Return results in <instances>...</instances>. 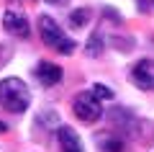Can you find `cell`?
Here are the masks:
<instances>
[{
	"instance_id": "6da1fadb",
	"label": "cell",
	"mask_w": 154,
	"mask_h": 152,
	"mask_svg": "<svg viewBox=\"0 0 154 152\" xmlns=\"http://www.w3.org/2000/svg\"><path fill=\"white\" fill-rule=\"evenodd\" d=\"M0 106L11 114H23L31 106V93L21 77H5L0 82Z\"/></svg>"
},
{
	"instance_id": "7a4b0ae2",
	"label": "cell",
	"mask_w": 154,
	"mask_h": 152,
	"mask_svg": "<svg viewBox=\"0 0 154 152\" xmlns=\"http://www.w3.org/2000/svg\"><path fill=\"white\" fill-rule=\"evenodd\" d=\"M38 36L49 49H57L59 54H72L77 44L59 28V23L51 16H38Z\"/></svg>"
},
{
	"instance_id": "3957f363",
	"label": "cell",
	"mask_w": 154,
	"mask_h": 152,
	"mask_svg": "<svg viewBox=\"0 0 154 152\" xmlns=\"http://www.w3.org/2000/svg\"><path fill=\"white\" fill-rule=\"evenodd\" d=\"M72 111H75V116L80 121L95 124L98 119H103V101L95 98L90 90H82V93H77L75 101H72Z\"/></svg>"
},
{
	"instance_id": "277c9868",
	"label": "cell",
	"mask_w": 154,
	"mask_h": 152,
	"mask_svg": "<svg viewBox=\"0 0 154 152\" xmlns=\"http://www.w3.org/2000/svg\"><path fill=\"white\" fill-rule=\"evenodd\" d=\"M131 80L139 90H154V60H139L131 67Z\"/></svg>"
},
{
	"instance_id": "5b68a950",
	"label": "cell",
	"mask_w": 154,
	"mask_h": 152,
	"mask_svg": "<svg viewBox=\"0 0 154 152\" xmlns=\"http://www.w3.org/2000/svg\"><path fill=\"white\" fill-rule=\"evenodd\" d=\"M3 28H5L8 34H13V36H18V39H26L28 34H31L28 18L23 16L21 11H13V8H8L5 16H3Z\"/></svg>"
},
{
	"instance_id": "8992f818",
	"label": "cell",
	"mask_w": 154,
	"mask_h": 152,
	"mask_svg": "<svg viewBox=\"0 0 154 152\" xmlns=\"http://www.w3.org/2000/svg\"><path fill=\"white\" fill-rule=\"evenodd\" d=\"M33 75H36V80L41 82V85H46V88H51V85H57V82L62 80V67L59 65H54V62H46V60H41L36 65V70H33Z\"/></svg>"
},
{
	"instance_id": "52a82bcc",
	"label": "cell",
	"mask_w": 154,
	"mask_h": 152,
	"mask_svg": "<svg viewBox=\"0 0 154 152\" xmlns=\"http://www.w3.org/2000/svg\"><path fill=\"white\" fill-rule=\"evenodd\" d=\"M57 139H59V150L62 152H85L82 139H80V134H77L72 126L59 124V129H57Z\"/></svg>"
},
{
	"instance_id": "ba28073f",
	"label": "cell",
	"mask_w": 154,
	"mask_h": 152,
	"mask_svg": "<svg viewBox=\"0 0 154 152\" xmlns=\"http://www.w3.org/2000/svg\"><path fill=\"white\" fill-rule=\"evenodd\" d=\"M108 121H110V126H116V129H131V126H136L134 114H131L128 108H123V106L110 108V111H108Z\"/></svg>"
},
{
	"instance_id": "9c48e42d",
	"label": "cell",
	"mask_w": 154,
	"mask_h": 152,
	"mask_svg": "<svg viewBox=\"0 0 154 152\" xmlns=\"http://www.w3.org/2000/svg\"><path fill=\"white\" fill-rule=\"evenodd\" d=\"M98 139V144H100V150L103 152H126V142L121 139V137H116L113 131H103V134H98L95 137Z\"/></svg>"
},
{
	"instance_id": "30bf717a",
	"label": "cell",
	"mask_w": 154,
	"mask_h": 152,
	"mask_svg": "<svg viewBox=\"0 0 154 152\" xmlns=\"http://www.w3.org/2000/svg\"><path fill=\"white\" fill-rule=\"evenodd\" d=\"M36 124L44 126V129H49V131H54V129H59V114H57L54 108H44L36 116Z\"/></svg>"
},
{
	"instance_id": "8fae6325",
	"label": "cell",
	"mask_w": 154,
	"mask_h": 152,
	"mask_svg": "<svg viewBox=\"0 0 154 152\" xmlns=\"http://www.w3.org/2000/svg\"><path fill=\"white\" fill-rule=\"evenodd\" d=\"M90 18H93V11L90 8H75L69 13V26L72 28H85L90 23Z\"/></svg>"
},
{
	"instance_id": "7c38bea8",
	"label": "cell",
	"mask_w": 154,
	"mask_h": 152,
	"mask_svg": "<svg viewBox=\"0 0 154 152\" xmlns=\"http://www.w3.org/2000/svg\"><path fill=\"white\" fill-rule=\"evenodd\" d=\"M85 52H88V57H100L103 54V34L100 31L90 34L88 44H85Z\"/></svg>"
},
{
	"instance_id": "4fadbf2b",
	"label": "cell",
	"mask_w": 154,
	"mask_h": 152,
	"mask_svg": "<svg viewBox=\"0 0 154 152\" xmlns=\"http://www.w3.org/2000/svg\"><path fill=\"white\" fill-rule=\"evenodd\" d=\"M90 93H93L95 98H100V101H113V90H110L108 85H103V82H95V85L90 88Z\"/></svg>"
},
{
	"instance_id": "5bb4252c",
	"label": "cell",
	"mask_w": 154,
	"mask_h": 152,
	"mask_svg": "<svg viewBox=\"0 0 154 152\" xmlns=\"http://www.w3.org/2000/svg\"><path fill=\"white\" fill-rule=\"evenodd\" d=\"M46 3H49V5H67L69 0H46Z\"/></svg>"
},
{
	"instance_id": "9a60e30c",
	"label": "cell",
	"mask_w": 154,
	"mask_h": 152,
	"mask_svg": "<svg viewBox=\"0 0 154 152\" xmlns=\"http://www.w3.org/2000/svg\"><path fill=\"white\" fill-rule=\"evenodd\" d=\"M3 131H8V124H5V121H0V134H3Z\"/></svg>"
},
{
	"instance_id": "2e32d148",
	"label": "cell",
	"mask_w": 154,
	"mask_h": 152,
	"mask_svg": "<svg viewBox=\"0 0 154 152\" xmlns=\"http://www.w3.org/2000/svg\"><path fill=\"white\" fill-rule=\"evenodd\" d=\"M152 3H154V0H152Z\"/></svg>"
}]
</instances>
